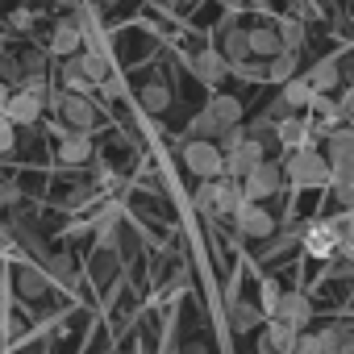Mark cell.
Segmentation results:
<instances>
[{
    "instance_id": "obj_1",
    "label": "cell",
    "mask_w": 354,
    "mask_h": 354,
    "mask_svg": "<svg viewBox=\"0 0 354 354\" xmlns=\"http://www.w3.org/2000/svg\"><path fill=\"white\" fill-rule=\"evenodd\" d=\"M184 167L196 180H217V175H225V154L213 138H192L184 146Z\"/></svg>"
},
{
    "instance_id": "obj_2",
    "label": "cell",
    "mask_w": 354,
    "mask_h": 354,
    "mask_svg": "<svg viewBox=\"0 0 354 354\" xmlns=\"http://www.w3.org/2000/svg\"><path fill=\"white\" fill-rule=\"evenodd\" d=\"M242 201H267V196H275L279 192V184H283V167L279 162H271V158H263V162H254L246 175H242Z\"/></svg>"
},
{
    "instance_id": "obj_3",
    "label": "cell",
    "mask_w": 354,
    "mask_h": 354,
    "mask_svg": "<svg viewBox=\"0 0 354 354\" xmlns=\"http://www.w3.org/2000/svg\"><path fill=\"white\" fill-rule=\"evenodd\" d=\"M283 171L292 175L300 188H321V184H329V162H325L317 150H308V146H300V150L288 158Z\"/></svg>"
},
{
    "instance_id": "obj_4",
    "label": "cell",
    "mask_w": 354,
    "mask_h": 354,
    "mask_svg": "<svg viewBox=\"0 0 354 354\" xmlns=\"http://www.w3.org/2000/svg\"><path fill=\"white\" fill-rule=\"evenodd\" d=\"M234 221H238V230H242L246 238H271V234H275V217H271L259 201H242V205L234 209Z\"/></svg>"
},
{
    "instance_id": "obj_5",
    "label": "cell",
    "mask_w": 354,
    "mask_h": 354,
    "mask_svg": "<svg viewBox=\"0 0 354 354\" xmlns=\"http://www.w3.org/2000/svg\"><path fill=\"white\" fill-rule=\"evenodd\" d=\"M267 158V150H263V142L254 138V133H246L230 154H225V175H234V180H242V175L254 167V162H263Z\"/></svg>"
},
{
    "instance_id": "obj_6",
    "label": "cell",
    "mask_w": 354,
    "mask_h": 354,
    "mask_svg": "<svg viewBox=\"0 0 354 354\" xmlns=\"http://www.w3.org/2000/svg\"><path fill=\"white\" fill-rule=\"evenodd\" d=\"M271 317H279V321H288V325L304 329V325H308V317H313V300H308L304 292H279V300H275Z\"/></svg>"
},
{
    "instance_id": "obj_7",
    "label": "cell",
    "mask_w": 354,
    "mask_h": 354,
    "mask_svg": "<svg viewBox=\"0 0 354 354\" xmlns=\"http://www.w3.org/2000/svg\"><path fill=\"white\" fill-rule=\"evenodd\" d=\"M296 333H300L296 325H288V321L271 317V321H267V329L259 333V354H292Z\"/></svg>"
},
{
    "instance_id": "obj_8",
    "label": "cell",
    "mask_w": 354,
    "mask_h": 354,
    "mask_svg": "<svg viewBox=\"0 0 354 354\" xmlns=\"http://www.w3.org/2000/svg\"><path fill=\"white\" fill-rule=\"evenodd\" d=\"M5 117L13 121V125H34L38 117H42V96H34V92H9V100H5Z\"/></svg>"
},
{
    "instance_id": "obj_9",
    "label": "cell",
    "mask_w": 354,
    "mask_h": 354,
    "mask_svg": "<svg viewBox=\"0 0 354 354\" xmlns=\"http://www.w3.org/2000/svg\"><path fill=\"white\" fill-rule=\"evenodd\" d=\"M59 113H63V121H67V129H92V121H96V109H92V100L88 96H80V92H63V104H59Z\"/></svg>"
},
{
    "instance_id": "obj_10",
    "label": "cell",
    "mask_w": 354,
    "mask_h": 354,
    "mask_svg": "<svg viewBox=\"0 0 354 354\" xmlns=\"http://www.w3.org/2000/svg\"><path fill=\"white\" fill-rule=\"evenodd\" d=\"M84 46V26L75 21V17H67V21H59L55 26V34H50V55H75Z\"/></svg>"
},
{
    "instance_id": "obj_11",
    "label": "cell",
    "mask_w": 354,
    "mask_h": 354,
    "mask_svg": "<svg viewBox=\"0 0 354 354\" xmlns=\"http://www.w3.org/2000/svg\"><path fill=\"white\" fill-rule=\"evenodd\" d=\"M337 242H342V234H337L333 221H321V225H313V230L304 234V246H308L313 259H329V254L337 250Z\"/></svg>"
},
{
    "instance_id": "obj_12",
    "label": "cell",
    "mask_w": 354,
    "mask_h": 354,
    "mask_svg": "<svg viewBox=\"0 0 354 354\" xmlns=\"http://www.w3.org/2000/svg\"><path fill=\"white\" fill-rule=\"evenodd\" d=\"M238 205H242V184L234 180V175H217L213 180V217L234 213Z\"/></svg>"
},
{
    "instance_id": "obj_13",
    "label": "cell",
    "mask_w": 354,
    "mask_h": 354,
    "mask_svg": "<svg viewBox=\"0 0 354 354\" xmlns=\"http://www.w3.org/2000/svg\"><path fill=\"white\" fill-rule=\"evenodd\" d=\"M88 154H92V142H88V133H84V129H71V133H63V142H59V158H63L67 167H80V162H88Z\"/></svg>"
},
{
    "instance_id": "obj_14",
    "label": "cell",
    "mask_w": 354,
    "mask_h": 354,
    "mask_svg": "<svg viewBox=\"0 0 354 354\" xmlns=\"http://www.w3.org/2000/svg\"><path fill=\"white\" fill-rule=\"evenodd\" d=\"M279 125V142L283 146H292V150H300V146H308V121L304 117H283V121H275Z\"/></svg>"
},
{
    "instance_id": "obj_15",
    "label": "cell",
    "mask_w": 354,
    "mask_h": 354,
    "mask_svg": "<svg viewBox=\"0 0 354 354\" xmlns=\"http://www.w3.org/2000/svg\"><path fill=\"white\" fill-rule=\"evenodd\" d=\"M246 42H250V55H263V59H271V55H279L283 50V42H279V34L275 30H246Z\"/></svg>"
},
{
    "instance_id": "obj_16",
    "label": "cell",
    "mask_w": 354,
    "mask_h": 354,
    "mask_svg": "<svg viewBox=\"0 0 354 354\" xmlns=\"http://www.w3.org/2000/svg\"><path fill=\"white\" fill-rule=\"evenodd\" d=\"M225 71H230V59H225V55H213V50H209V55L196 59V75H201L205 84H221Z\"/></svg>"
},
{
    "instance_id": "obj_17",
    "label": "cell",
    "mask_w": 354,
    "mask_h": 354,
    "mask_svg": "<svg viewBox=\"0 0 354 354\" xmlns=\"http://www.w3.org/2000/svg\"><path fill=\"white\" fill-rule=\"evenodd\" d=\"M209 113L217 117V125H221V129L242 121V104H238V96H213V100H209Z\"/></svg>"
},
{
    "instance_id": "obj_18",
    "label": "cell",
    "mask_w": 354,
    "mask_h": 354,
    "mask_svg": "<svg viewBox=\"0 0 354 354\" xmlns=\"http://www.w3.org/2000/svg\"><path fill=\"white\" fill-rule=\"evenodd\" d=\"M329 154H333V167H354V129H337L329 138Z\"/></svg>"
},
{
    "instance_id": "obj_19",
    "label": "cell",
    "mask_w": 354,
    "mask_h": 354,
    "mask_svg": "<svg viewBox=\"0 0 354 354\" xmlns=\"http://www.w3.org/2000/svg\"><path fill=\"white\" fill-rule=\"evenodd\" d=\"M230 317H234V329H238V333H250V329H254V325L263 321V313H259L254 304H246V300H238V296L230 300Z\"/></svg>"
},
{
    "instance_id": "obj_20",
    "label": "cell",
    "mask_w": 354,
    "mask_h": 354,
    "mask_svg": "<svg viewBox=\"0 0 354 354\" xmlns=\"http://www.w3.org/2000/svg\"><path fill=\"white\" fill-rule=\"evenodd\" d=\"M167 104H171V88L158 84V80H150V84L142 88V109H146V113H167Z\"/></svg>"
},
{
    "instance_id": "obj_21",
    "label": "cell",
    "mask_w": 354,
    "mask_h": 354,
    "mask_svg": "<svg viewBox=\"0 0 354 354\" xmlns=\"http://www.w3.org/2000/svg\"><path fill=\"white\" fill-rule=\"evenodd\" d=\"M17 288H21L26 300H38V296L46 292V275H42L38 267H17Z\"/></svg>"
},
{
    "instance_id": "obj_22",
    "label": "cell",
    "mask_w": 354,
    "mask_h": 354,
    "mask_svg": "<svg viewBox=\"0 0 354 354\" xmlns=\"http://www.w3.org/2000/svg\"><path fill=\"white\" fill-rule=\"evenodd\" d=\"M329 180H333V192L346 209H354V167H333L329 171Z\"/></svg>"
},
{
    "instance_id": "obj_23",
    "label": "cell",
    "mask_w": 354,
    "mask_h": 354,
    "mask_svg": "<svg viewBox=\"0 0 354 354\" xmlns=\"http://www.w3.org/2000/svg\"><path fill=\"white\" fill-rule=\"evenodd\" d=\"M75 63H80V71H84L92 84H100V80L109 75V59H104L100 50H88V55H80V50H75Z\"/></svg>"
},
{
    "instance_id": "obj_24",
    "label": "cell",
    "mask_w": 354,
    "mask_h": 354,
    "mask_svg": "<svg viewBox=\"0 0 354 354\" xmlns=\"http://www.w3.org/2000/svg\"><path fill=\"white\" fill-rule=\"evenodd\" d=\"M63 88H67V92H80V96H88V92L96 88V84H92V80H88V75L80 71L75 55H67V67H63Z\"/></svg>"
},
{
    "instance_id": "obj_25",
    "label": "cell",
    "mask_w": 354,
    "mask_h": 354,
    "mask_svg": "<svg viewBox=\"0 0 354 354\" xmlns=\"http://www.w3.org/2000/svg\"><path fill=\"white\" fill-rule=\"evenodd\" d=\"M308 100H313V84H308V80H296V75L283 80V104H288V109H304Z\"/></svg>"
},
{
    "instance_id": "obj_26",
    "label": "cell",
    "mask_w": 354,
    "mask_h": 354,
    "mask_svg": "<svg viewBox=\"0 0 354 354\" xmlns=\"http://www.w3.org/2000/svg\"><path fill=\"white\" fill-rule=\"evenodd\" d=\"M292 75H296V55H288V50L271 55V63H267V80H271V84H283V80H292Z\"/></svg>"
},
{
    "instance_id": "obj_27",
    "label": "cell",
    "mask_w": 354,
    "mask_h": 354,
    "mask_svg": "<svg viewBox=\"0 0 354 354\" xmlns=\"http://www.w3.org/2000/svg\"><path fill=\"white\" fill-rule=\"evenodd\" d=\"M308 84H313V92H329V88H337V63H333V59H321V63L313 67Z\"/></svg>"
},
{
    "instance_id": "obj_28",
    "label": "cell",
    "mask_w": 354,
    "mask_h": 354,
    "mask_svg": "<svg viewBox=\"0 0 354 354\" xmlns=\"http://www.w3.org/2000/svg\"><path fill=\"white\" fill-rule=\"evenodd\" d=\"M225 59H234V63H242V59H250V42H246V30H230L225 34V50H221Z\"/></svg>"
},
{
    "instance_id": "obj_29",
    "label": "cell",
    "mask_w": 354,
    "mask_h": 354,
    "mask_svg": "<svg viewBox=\"0 0 354 354\" xmlns=\"http://www.w3.org/2000/svg\"><path fill=\"white\" fill-rule=\"evenodd\" d=\"M188 133H192V138H213V142H217V133H221V125H217V117H213V113L205 109V113H196V117H192V125H188Z\"/></svg>"
},
{
    "instance_id": "obj_30",
    "label": "cell",
    "mask_w": 354,
    "mask_h": 354,
    "mask_svg": "<svg viewBox=\"0 0 354 354\" xmlns=\"http://www.w3.org/2000/svg\"><path fill=\"white\" fill-rule=\"evenodd\" d=\"M317 337H321V354H337V346H342L350 333H346V329H337V325H329V329H321Z\"/></svg>"
},
{
    "instance_id": "obj_31",
    "label": "cell",
    "mask_w": 354,
    "mask_h": 354,
    "mask_svg": "<svg viewBox=\"0 0 354 354\" xmlns=\"http://www.w3.org/2000/svg\"><path fill=\"white\" fill-rule=\"evenodd\" d=\"M279 42H283V50H292V46H304V26H300V21H283V34H279Z\"/></svg>"
},
{
    "instance_id": "obj_32",
    "label": "cell",
    "mask_w": 354,
    "mask_h": 354,
    "mask_svg": "<svg viewBox=\"0 0 354 354\" xmlns=\"http://www.w3.org/2000/svg\"><path fill=\"white\" fill-rule=\"evenodd\" d=\"M292 354H321V337H317V333H296Z\"/></svg>"
},
{
    "instance_id": "obj_33",
    "label": "cell",
    "mask_w": 354,
    "mask_h": 354,
    "mask_svg": "<svg viewBox=\"0 0 354 354\" xmlns=\"http://www.w3.org/2000/svg\"><path fill=\"white\" fill-rule=\"evenodd\" d=\"M13 142H17V125H13L5 113H0V154H9V150H13Z\"/></svg>"
},
{
    "instance_id": "obj_34",
    "label": "cell",
    "mask_w": 354,
    "mask_h": 354,
    "mask_svg": "<svg viewBox=\"0 0 354 354\" xmlns=\"http://www.w3.org/2000/svg\"><path fill=\"white\" fill-rule=\"evenodd\" d=\"M196 209L213 217V180H201V188H196Z\"/></svg>"
},
{
    "instance_id": "obj_35",
    "label": "cell",
    "mask_w": 354,
    "mask_h": 354,
    "mask_svg": "<svg viewBox=\"0 0 354 354\" xmlns=\"http://www.w3.org/2000/svg\"><path fill=\"white\" fill-rule=\"evenodd\" d=\"M279 292H283V288H279L275 279H267V283H263V308H267V317H271V308H275V300H279Z\"/></svg>"
},
{
    "instance_id": "obj_36",
    "label": "cell",
    "mask_w": 354,
    "mask_h": 354,
    "mask_svg": "<svg viewBox=\"0 0 354 354\" xmlns=\"http://www.w3.org/2000/svg\"><path fill=\"white\" fill-rule=\"evenodd\" d=\"M17 88H21V92H34V96H46V80H42V75H26Z\"/></svg>"
},
{
    "instance_id": "obj_37",
    "label": "cell",
    "mask_w": 354,
    "mask_h": 354,
    "mask_svg": "<svg viewBox=\"0 0 354 354\" xmlns=\"http://www.w3.org/2000/svg\"><path fill=\"white\" fill-rule=\"evenodd\" d=\"M9 21H13V30H30V26H34V13H30V9H13Z\"/></svg>"
},
{
    "instance_id": "obj_38",
    "label": "cell",
    "mask_w": 354,
    "mask_h": 354,
    "mask_svg": "<svg viewBox=\"0 0 354 354\" xmlns=\"http://www.w3.org/2000/svg\"><path fill=\"white\" fill-rule=\"evenodd\" d=\"M5 100H9V84L0 80V113H5Z\"/></svg>"
},
{
    "instance_id": "obj_39",
    "label": "cell",
    "mask_w": 354,
    "mask_h": 354,
    "mask_svg": "<svg viewBox=\"0 0 354 354\" xmlns=\"http://www.w3.org/2000/svg\"><path fill=\"white\" fill-rule=\"evenodd\" d=\"M337 354H354V342H350V337H346V342H342V346H337Z\"/></svg>"
}]
</instances>
